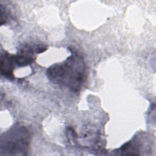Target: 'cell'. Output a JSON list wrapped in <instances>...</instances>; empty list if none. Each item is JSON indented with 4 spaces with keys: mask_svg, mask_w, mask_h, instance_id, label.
Returning <instances> with one entry per match:
<instances>
[{
    "mask_svg": "<svg viewBox=\"0 0 156 156\" xmlns=\"http://www.w3.org/2000/svg\"><path fill=\"white\" fill-rule=\"evenodd\" d=\"M84 71L85 66L82 58L74 54L63 63L49 68L47 74L53 82L77 90L83 81Z\"/></svg>",
    "mask_w": 156,
    "mask_h": 156,
    "instance_id": "1",
    "label": "cell"
},
{
    "mask_svg": "<svg viewBox=\"0 0 156 156\" xmlns=\"http://www.w3.org/2000/svg\"><path fill=\"white\" fill-rule=\"evenodd\" d=\"M1 139L4 140H1V149L4 148L5 151L22 152L27 146V132L24 128H15Z\"/></svg>",
    "mask_w": 156,
    "mask_h": 156,
    "instance_id": "2",
    "label": "cell"
}]
</instances>
